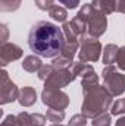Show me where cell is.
<instances>
[{"label":"cell","mask_w":125,"mask_h":126,"mask_svg":"<svg viewBox=\"0 0 125 126\" xmlns=\"http://www.w3.org/2000/svg\"><path fill=\"white\" fill-rule=\"evenodd\" d=\"M53 70H55V67L52 66V64H43L41 66V69L37 72V75H38V79H41V81H46L52 73H53Z\"/></svg>","instance_id":"23"},{"label":"cell","mask_w":125,"mask_h":126,"mask_svg":"<svg viewBox=\"0 0 125 126\" xmlns=\"http://www.w3.org/2000/svg\"><path fill=\"white\" fill-rule=\"evenodd\" d=\"M22 48L13 43H4L0 47V64L4 67L6 64L15 62L22 57Z\"/></svg>","instance_id":"9"},{"label":"cell","mask_w":125,"mask_h":126,"mask_svg":"<svg viewBox=\"0 0 125 126\" xmlns=\"http://www.w3.org/2000/svg\"><path fill=\"white\" fill-rule=\"evenodd\" d=\"M77 51H80V41H66L65 46H63V50L61 53V56L74 60V56H75Z\"/></svg>","instance_id":"15"},{"label":"cell","mask_w":125,"mask_h":126,"mask_svg":"<svg viewBox=\"0 0 125 126\" xmlns=\"http://www.w3.org/2000/svg\"><path fill=\"white\" fill-rule=\"evenodd\" d=\"M0 31H1V35H0V40H1V44H4V43H7L6 40H7V34H9V30H7V27L3 24L1 27H0Z\"/></svg>","instance_id":"32"},{"label":"cell","mask_w":125,"mask_h":126,"mask_svg":"<svg viewBox=\"0 0 125 126\" xmlns=\"http://www.w3.org/2000/svg\"><path fill=\"white\" fill-rule=\"evenodd\" d=\"M41 101L49 109H56V110H65L69 106V97L61 90H43Z\"/></svg>","instance_id":"7"},{"label":"cell","mask_w":125,"mask_h":126,"mask_svg":"<svg viewBox=\"0 0 125 126\" xmlns=\"http://www.w3.org/2000/svg\"><path fill=\"white\" fill-rule=\"evenodd\" d=\"M75 75L72 73L71 69L65 70H53V73L44 81V90H62L63 87L69 85L71 82L75 81Z\"/></svg>","instance_id":"6"},{"label":"cell","mask_w":125,"mask_h":126,"mask_svg":"<svg viewBox=\"0 0 125 126\" xmlns=\"http://www.w3.org/2000/svg\"><path fill=\"white\" fill-rule=\"evenodd\" d=\"M115 1V10L119 13H125V0H113Z\"/></svg>","instance_id":"31"},{"label":"cell","mask_w":125,"mask_h":126,"mask_svg":"<svg viewBox=\"0 0 125 126\" xmlns=\"http://www.w3.org/2000/svg\"><path fill=\"white\" fill-rule=\"evenodd\" d=\"M41 60L37 57V56H27L22 62V69L30 72V73H34V72H38L41 69Z\"/></svg>","instance_id":"14"},{"label":"cell","mask_w":125,"mask_h":126,"mask_svg":"<svg viewBox=\"0 0 125 126\" xmlns=\"http://www.w3.org/2000/svg\"><path fill=\"white\" fill-rule=\"evenodd\" d=\"M46 116L40 114V113H32L31 114V125L30 126H44L46 125Z\"/></svg>","instance_id":"25"},{"label":"cell","mask_w":125,"mask_h":126,"mask_svg":"<svg viewBox=\"0 0 125 126\" xmlns=\"http://www.w3.org/2000/svg\"><path fill=\"white\" fill-rule=\"evenodd\" d=\"M49 15L52 16V19L58 21V22H66V18H68V12L63 6L59 4H55L50 10H49Z\"/></svg>","instance_id":"16"},{"label":"cell","mask_w":125,"mask_h":126,"mask_svg":"<svg viewBox=\"0 0 125 126\" xmlns=\"http://www.w3.org/2000/svg\"><path fill=\"white\" fill-rule=\"evenodd\" d=\"M52 66L56 69V70H65V69H69L74 66V62L68 57H63V56H59L56 57L53 62H52Z\"/></svg>","instance_id":"19"},{"label":"cell","mask_w":125,"mask_h":126,"mask_svg":"<svg viewBox=\"0 0 125 126\" xmlns=\"http://www.w3.org/2000/svg\"><path fill=\"white\" fill-rule=\"evenodd\" d=\"M100 54H102V44L97 38L90 37L88 34L80 37V51H78L80 62H97L100 59Z\"/></svg>","instance_id":"4"},{"label":"cell","mask_w":125,"mask_h":126,"mask_svg":"<svg viewBox=\"0 0 125 126\" xmlns=\"http://www.w3.org/2000/svg\"><path fill=\"white\" fill-rule=\"evenodd\" d=\"M110 122H112V114H107V113H103L97 117L93 119V126H110Z\"/></svg>","instance_id":"21"},{"label":"cell","mask_w":125,"mask_h":126,"mask_svg":"<svg viewBox=\"0 0 125 126\" xmlns=\"http://www.w3.org/2000/svg\"><path fill=\"white\" fill-rule=\"evenodd\" d=\"M91 4H93L99 12H102L106 16L110 15V13H113V12H116L115 10V1L113 0H93Z\"/></svg>","instance_id":"11"},{"label":"cell","mask_w":125,"mask_h":126,"mask_svg":"<svg viewBox=\"0 0 125 126\" xmlns=\"http://www.w3.org/2000/svg\"><path fill=\"white\" fill-rule=\"evenodd\" d=\"M52 126H65V125H61V123H53Z\"/></svg>","instance_id":"34"},{"label":"cell","mask_w":125,"mask_h":126,"mask_svg":"<svg viewBox=\"0 0 125 126\" xmlns=\"http://www.w3.org/2000/svg\"><path fill=\"white\" fill-rule=\"evenodd\" d=\"M103 81H104V88L112 94V97H118L125 93V75L118 72V69L112 64L104 66L103 72Z\"/></svg>","instance_id":"5"},{"label":"cell","mask_w":125,"mask_h":126,"mask_svg":"<svg viewBox=\"0 0 125 126\" xmlns=\"http://www.w3.org/2000/svg\"><path fill=\"white\" fill-rule=\"evenodd\" d=\"M0 126H21V125H19V122H18V117H16V116L9 114V116H6V117H4V120L1 122V125H0Z\"/></svg>","instance_id":"29"},{"label":"cell","mask_w":125,"mask_h":126,"mask_svg":"<svg viewBox=\"0 0 125 126\" xmlns=\"http://www.w3.org/2000/svg\"><path fill=\"white\" fill-rule=\"evenodd\" d=\"M16 117H18V122H19V125L21 126H30L31 125V114H30V113H27V111H21Z\"/></svg>","instance_id":"28"},{"label":"cell","mask_w":125,"mask_h":126,"mask_svg":"<svg viewBox=\"0 0 125 126\" xmlns=\"http://www.w3.org/2000/svg\"><path fill=\"white\" fill-rule=\"evenodd\" d=\"M19 91L21 90H18V87L10 81L9 73L3 69L1 78H0V104H7V103L18 100Z\"/></svg>","instance_id":"8"},{"label":"cell","mask_w":125,"mask_h":126,"mask_svg":"<svg viewBox=\"0 0 125 126\" xmlns=\"http://www.w3.org/2000/svg\"><path fill=\"white\" fill-rule=\"evenodd\" d=\"M94 69L91 64H88V63H84V62H74V66H72V73L75 75V76H80L81 79L84 78V76H87V75H90V73H93Z\"/></svg>","instance_id":"13"},{"label":"cell","mask_w":125,"mask_h":126,"mask_svg":"<svg viewBox=\"0 0 125 126\" xmlns=\"http://www.w3.org/2000/svg\"><path fill=\"white\" fill-rule=\"evenodd\" d=\"M66 43L63 31L55 24L40 21L28 32V46L35 54L41 57H56Z\"/></svg>","instance_id":"1"},{"label":"cell","mask_w":125,"mask_h":126,"mask_svg":"<svg viewBox=\"0 0 125 126\" xmlns=\"http://www.w3.org/2000/svg\"><path fill=\"white\" fill-rule=\"evenodd\" d=\"M37 100V91L32 88V87H24L21 91H19V97H18V101L22 107H30L35 103Z\"/></svg>","instance_id":"10"},{"label":"cell","mask_w":125,"mask_h":126,"mask_svg":"<svg viewBox=\"0 0 125 126\" xmlns=\"http://www.w3.org/2000/svg\"><path fill=\"white\" fill-rule=\"evenodd\" d=\"M87 119H88V117H85L83 113H81V114H75V116H72V117H71L69 125H68V126H85Z\"/></svg>","instance_id":"24"},{"label":"cell","mask_w":125,"mask_h":126,"mask_svg":"<svg viewBox=\"0 0 125 126\" xmlns=\"http://www.w3.org/2000/svg\"><path fill=\"white\" fill-rule=\"evenodd\" d=\"M46 117L53 123H61L65 119V111L63 110H56V109H47Z\"/></svg>","instance_id":"20"},{"label":"cell","mask_w":125,"mask_h":126,"mask_svg":"<svg viewBox=\"0 0 125 126\" xmlns=\"http://www.w3.org/2000/svg\"><path fill=\"white\" fill-rule=\"evenodd\" d=\"M77 15L87 24V34L90 37L99 38L107 30V18H106V15L99 12L91 3L84 4Z\"/></svg>","instance_id":"3"},{"label":"cell","mask_w":125,"mask_h":126,"mask_svg":"<svg viewBox=\"0 0 125 126\" xmlns=\"http://www.w3.org/2000/svg\"><path fill=\"white\" fill-rule=\"evenodd\" d=\"M115 126H125V116L124 117H121V119H118V122H116V125Z\"/></svg>","instance_id":"33"},{"label":"cell","mask_w":125,"mask_h":126,"mask_svg":"<svg viewBox=\"0 0 125 126\" xmlns=\"http://www.w3.org/2000/svg\"><path fill=\"white\" fill-rule=\"evenodd\" d=\"M118 50H119V47L115 46V44H107V46L103 48V63H104L106 66L113 64V63L116 62Z\"/></svg>","instance_id":"12"},{"label":"cell","mask_w":125,"mask_h":126,"mask_svg":"<svg viewBox=\"0 0 125 126\" xmlns=\"http://www.w3.org/2000/svg\"><path fill=\"white\" fill-rule=\"evenodd\" d=\"M34 3L40 10H50L55 6L53 0H34Z\"/></svg>","instance_id":"27"},{"label":"cell","mask_w":125,"mask_h":126,"mask_svg":"<svg viewBox=\"0 0 125 126\" xmlns=\"http://www.w3.org/2000/svg\"><path fill=\"white\" fill-rule=\"evenodd\" d=\"M115 63L118 64V67H119L121 70H125V46L119 47L118 56H116V62Z\"/></svg>","instance_id":"26"},{"label":"cell","mask_w":125,"mask_h":126,"mask_svg":"<svg viewBox=\"0 0 125 126\" xmlns=\"http://www.w3.org/2000/svg\"><path fill=\"white\" fill-rule=\"evenodd\" d=\"M62 31H63V34H65L66 41H78V40H80V35H78L77 30L74 28L72 22H63Z\"/></svg>","instance_id":"17"},{"label":"cell","mask_w":125,"mask_h":126,"mask_svg":"<svg viewBox=\"0 0 125 126\" xmlns=\"http://www.w3.org/2000/svg\"><path fill=\"white\" fill-rule=\"evenodd\" d=\"M124 113H125V98H119L118 101H115L112 104L110 114L112 116H119V114H124Z\"/></svg>","instance_id":"22"},{"label":"cell","mask_w":125,"mask_h":126,"mask_svg":"<svg viewBox=\"0 0 125 126\" xmlns=\"http://www.w3.org/2000/svg\"><path fill=\"white\" fill-rule=\"evenodd\" d=\"M83 94H84V101L81 106V113L88 119H94L106 113V110L112 106V98H113L112 94L99 84L84 85Z\"/></svg>","instance_id":"2"},{"label":"cell","mask_w":125,"mask_h":126,"mask_svg":"<svg viewBox=\"0 0 125 126\" xmlns=\"http://www.w3.org/2000/svg\"><path fill=\"white\" fill-rule=\"evenodd\" d=\"M22 0H0V10L1 12H15L21 7Z\"/></svg>","instance_id":"18"},{"label":"cell","mask_w":125,"mask_h":126,"mask_svg":"<svg viewBox=\"0 0 125 126\" xmlns=\"http://www.w3.org/2000/svg\"><path fill=\"white\" fill-rule=\"evenodd\" d=\"M61 4H63L65 7H68V9H75L78 4H80V1L81 0H58Z\"/></svg>","instance_id":"30"}]
</instances>
